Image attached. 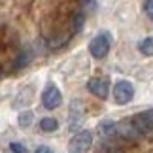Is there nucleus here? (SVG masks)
Returning <instances> with one entry per match:
<instances>
[{
  "label": "nucleus",
  "instance_id": "f257e3e1",
  "mask_svg": "<svg viewBox=\"0 0 153 153\" xmlns=\"http://www.w3.org/2000/svg\"><path fill=\"white\" fill-rule=\"evenodd\" d=\"M134 98V87L127 79H117L114 83V102L117 106H125Z\"/></svg>",
  "mask_w": 153,
  "mask_h": 153
},
{
  "label": "nucleus",
  "instance_id": "f03ea898",
  "mask_svg": "<svg viewBox=\"0 0 153 153\" xmlns=\"http://www.w3.org/2000/svg\"><path fill=\"white\" fill-rule=\"evenodd\" d=\"M91 146H93V134L89 131H79L70 140L68 149H70V153H87L91 149Z\"/></svg>",
  "mask_w": 153,
  "mask_h": 153
},
{
  "label": "nucleus",
  "instance_id": "7ed1b4c3",
  "mask_svg": "<svg viewBox=\"0 0 153 153\" xmlns=\"http://www.w3.org/2000/svg\"><path fill=\"white\" fill-rule=\"evenodd\" d=\"M110 45H111V42H110V36L108 34H98V36H95L89 42V53L95 59H104L106 55L110 53Z\"/></svg>",
  "mask_w": 153,
  "mask_h": 153
},
{
  "label": "nucleus",
  "instance_id": "20e7f679",
  "mask_svg": "<svg viewBox=\"0 0 153 153\" xmlns=\"http://www.w3.org/2000/svg\"><path fill=\"white\" fill-rule=\"evenodd\" d=\"M42 104H44V108H48V110H57L59 106L62 104V95H61V91H59V87L55 83H49L44 89Z\"/></svg>",
  "mask_w": 153,
  "mask_h": 153
},
{
  "label": "nucleus",
  "instance_id": "39448f33",
  "mask_svg": "<svg viewBox=\"0 0 153 153\" xmlns=\"http://www.w3.org/2000/svg\"><path fill=\"white\" fill-rule=\"evenodd\" d=\"M87 89L97 98L106 100V98H108V93H110V83H108V79H104V78H91L87 81Z\"/></svg>",
  "mask_w": 153,
  "mask_h": 153
},
{
  "label": "nucleus",
  "instance_id": "423d86ee",
  "mask_svg": "<svg viewBox=\"0 0 153 153\" xmlns=\"http://www.w3.org/2000/svg\"><path fill=\"white\" fill-rule=\"evenodd\" d=\"M134 125L140 131V134H146V132H151L153 131V110L148 111H142V114H136L132 117Z\"/></svg>",
  "mask_w": 153,
  "mask_h": 153
},
{
  "label": "nucleus",
  "instance_id": "0eeeda50",
  "mask_svg": "<svg viewBox=\"0 0 153 153\" xmlns=\"http://www.w3.org/2000/svg\"><path fill=\"white\" fill-rule=\"evenodd\" d=\"M117 134L127 140H136L140 136V131L136 128L132 119H123L121 123H117Z\"/></svg>",
  "mask_w": 153,
  "mask_h": 153
},
{
  "label": "nucleus",
  "instance_id": "6e6552de",
  "mask_svg": "<svg viewBox=\"0 0 153 153\" xmlns=\"http://www.w3.org/2000/svg\"><path fill=\"white\" fill-rule=\"evenodd\" d=\"M98 134H100L102 138H114L115 134H117V125L115 123H111V121H100L98 123Z\"/></svg>",
  "mask_w": 153,
  "mask_h": 153
},
{
  "label": "nucleus",
  "instance_id": "1a4fd4ad",
  "mask_svg": "<svg viewBox=\"0 0 153 153\" xmlns=\"http://www.w3.org/2000/svg\"><path fill=\"white\" fill-rule=\"evenodd\" d=\"M40 128H42L44 132H55L59 128V121L55 117H44V119L40 121Z\"/></svg>",
  "mask_w": 153,
  "mask_h": 153
},
{
  "label": "nucleus",
  "instance_id": "9d476101",
  "mask_svg": "<svg viewBox=\"0 0 153 153\" xmlns=\"http://www.w3.org/2000/svg\"><path fill=\"white\" fill-rule=\"evenodd\" d=\"M138 49H140V53H142V55L151 57V55H153V36L144 38L142 42L138 44Z\"/></svg>",
  "mask_w": 153,
  "mask_h": 153
},
{
  "label": "nucleus",
  "instance_id": "9b49d317",
  "mask_svg": "<svg viewBox=\"0 0 153 153\" xmlns=\"http://www.w3.org/2000/svg\"><path fill=\"white\" fill-rule=\"evenodd\" d=\"M32 121H34V114H32L30 110L21 111L19 117H17V123H19V127H30Z\"/></svg>",
  "mask_w": 153,
  "mask_h": 153
},
{
  "label": "nucleus",
  "instance_id": "f8f14e48",
  "mask_svg": "<svg viewBox=\"0 0 153 153\" xmlns=\"http://www.w3.org/2000/svg\"><path fill=\"white\" fill-rule=\"evenodd\" d=\"M10 149L13 151V153H28L27 146H23V144H19V142H11V144H10Z\"/></svg>",
  "mask_w": 153,
  "mask_h": 153
},
{
  "label": "nucleus",
  "instance_id": "ddd939ff",
  "mask_svg": "<svg viewBox=\"0 0 153 153\" xmlns=\"http://www.w3.org/2000/svg\"><path fill=\"white\" fill-rule=\"evenodd\" d=\"M144 11H146V15L153 21V0H146L144 2Z\"/></svg>",
  "mask_w": 153,
  "mask_h": 153
},
{
  "label": "nucleus",
  "instance_id": "4468645a",
  "mask_svg": "<svg viewBox=\"0 0 153 153\" xmlns=\"http://www.w3.org/2000/svg\"><path fill=\"white\" fill-rule=\"evenodd\" d=\"M83 23H85V17L83 15H81V13L76 15V30H79V28L83 27Z\"/></svg>",
  "mask_w": 153,
  "mask_h": 153
},
{
  "label": "nucleus",
  "instance_id": "2eb2a0df",
  "mask_svg": "<svg viewBox=\"0 0 153 153\" xmlns=\"http://www.w3.org/2000/svg\"><path fill=\"white\" fill-rule=\"evenodd\" d=\"M34 153H53V149L49 148V146H38Z\"/></svg>",
  "mask_w": 153,
  "mask_h": 153
},
{
  "label": "nucleus",
  "instance_id": "dca6fc26",
  "mask_svg": "<svg viewBox=\"0 0 153 153\" xmlns=\"http://www.w3.org/2000/svg\"><path fill=\"white\" fill-rule=\"evenodd\" d=\"M81 2H85V4H89V2H93V0H81Z\"/></svg>",
  "mask_w": 153,
  "mask_h": 153
}]
</instances>
